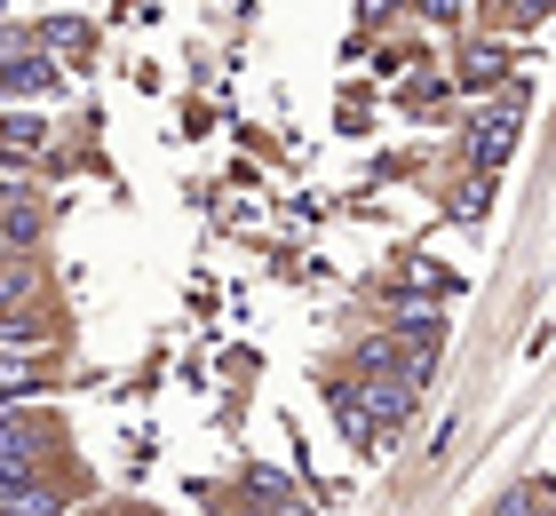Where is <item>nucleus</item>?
I'll return each instance as SVG.
<instances>
[{
  "label": "nucleus",
  "instance_id": "f257e3e1",
  "mask_svg": "<svg viewBox=\"0 0 556 516\" xmlns=\"http://www.w3.org/2000/svg\"><path fill=\"white\" fill-rule=\"evenodd\" d=\"M24 477H40V437L24 429L9 405H0V493H9V484H24Z\"/></svg>",
  "mask_w": 556,
  "mask_h": 516
},
{
  "label": "nucleus",
  "instance_id": "7ed1b4c3",
  "mask_svg": "<svg viewBox=\"0 0 556 516\" xmlns=\"http://www.w3.org/2000/svg\"><path fill=\"white\" fill-rule=\"evenodd\" d=\"M40 239V206L16 175H0V247H33Z\"/></svg>",
  "mask_w": 556,
  "mask_h": 516
},
{
  "label": "nucleus",
  "instance_id": "0eeeda50",
  "mask_svg": "<svg viewBox=\"0 0 556 516\" xmlns=\"http://www.w3.org/2000/svg\"><path fill=\"white\" fill-rule=\"evenodd\" d=\"M40 318H33V310H24V294H0V342H40Z\"/></svg>",
  "mask_w": 556,
  "mask_h": 516
},
{
  "label": "nucleus",
  "instance_id": "6e6552de",
  "mask_svg": "<svg viewBox=\"0 0 556 516\" xmlns=\"http://www.w3.org/2000/svg\"><path fill=\"white\" fill-rule=\"evenodd\" d=\"M0 294H33V263H24V247H0Z\"/></svg>",
  "mask_w": 556,
  "mask_h": 516
},
{
  "label": "nucleus",
  "instance_id": "9d476101",
  "mask_svg": "<svg viewBox=\"0 0 556 516\" xmlns=\"http://www.w3.org/2000/svg\"><path fill=\"white\" fill-rule=\"evenodd\" d=\"M247 516H311V508H302L294 493H270V484H263V501H255V508H247Z\"/></svg>",
  "mask_w": 556,
  "mask_h": 516
},
{
  "label": "nucleus",
  "instance_id": "20e7f679",
  "mask_svg": "<svg viewBox=\"0 0 556 516\" xmlns=\"http://www.w3.org/2000/svg\"><path fill=\"white\" fill-rule=\"evenodd\" d=\"M509 151H517V112L501 103V112H485V119H477V167H501Z\"/></svg>",
  "mask_w": 556,
  "mask_h": 516
},
{
  "label": "nucleus",
  "instance_id": "39448f33",
  "mask_svg": "<svg viewBox=\"0 0 556 516\" xmlns=\"http://www.w3.org/2000/svg\"><path fill=\"white\" fill-rule=\"evenodd\" d=\"M40 143H48V127L33 112H9V103H0V160H33Z\"/></svg>",
  "mask_w": 556,
  "mask_h": 516
},
{
  "label": "nucleus",
  "instance_id": "423d86ee",
  "mask_svg": "<svg viewBox=\"0 0 556 516\" xmlns=\"http://www.w3.org/2000/svg\"><path fill=\"white\" fill-rule=\"evenodd\" d=\"M0 516H72V508H64V493H48L40 477H24V484L0 493Z\"/></svg>",
  "mask_w": 556,
  "mask_h": 516
},
{
  "label": "nucleus",
  "instance_id": "1a4fd4ad",
  "mask_svg": "<svg viewBox=\"0 0 556 516\" xmlns=\"http://www.w3.org/2000/svg\"><path fill=\"white\" fill-rule=\"evenodd\" d=\"M33 390H40V381H33V374H24V366H16V357H0V405H9V398H33Z\"/></svg>",
  "mask_w": 556,
  "mask_h": 516
},
{
  "label": "nucleus",
  "instance_id": "f03ea898",
  "mask_svg": "<svg viewBox=\"0 0 556 516\" xmlns=\"http://www.w3.org/2000/svg\"><path fill=\"white\" fill-rule=\"evenodd\" d=\"M56 88V64H40L24 40H0V96H48Z\"/></svg>",
  "mask_w": 556,
  "mask_h": 516
},
{
  "label": "nucleus",
  "instance_id": "9b49d317",
  "mask_svg": "<svg viewBox=\"0 0 556 516\" xmlns=\"http://www.w3.org/2000/svg\"><path fill=\"white\" fill-rule=\"evenodd\" d=\"M493 72H501V56H493V48H477V56L462 64V80H493Z\"/></svg>",
  "mask_w": 556,
  "mask_h": 516
}]
</instances>
